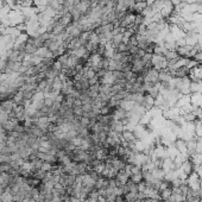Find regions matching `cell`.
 <instances>
[{"label":"cell","mask_w":202,"mask_h":202,"mask_svg":"<svg viewBox=\"0 0 202 202\" xmlns=\"http://www.w3.org/2000/svg\"><path fill=\"white\" fill-rule=\"evenodd\" d=\"M96 76V70H95L94 68H87V71H86V74H85V77H87L88 80H92L93 77Z\"/></svg>","instance_id":"52a82bcc"},{"label":"cell","mask_w":202,"mask_h":202,"mask_svg":"<svg viewBox=\"0 0 202 202\" xmlns=\"http://www.w3.org/2000/svg\"><path fill=\"white\" fill-rule=\"evenodd\" d=\"M128 45L126 44V43H121V44H119L118 47L115 48V53H126V51H128Z\"/></svg>","instance_id":"ba28073f"},{"label":"cell","mask_w":202,"mask_h":202,"mask_svg":"<svg viewBox=\"0 0 202 202\" xmlns=\"http://www.w3.org/2000/svg\"><path fill=\"white\" fill-rule=\"evenodd\" d=\"M163 56L165 57V60H167V61L175 60V58H178V57H180L175 50H167V51L164 53V55H163Z\"/></svg>","instance_id":"5b68a950"},{"label":"cell","mask_w":202,"mask_h":202,"mask_svg":"<svg viewBox=\"0 0 202 202\" xmlns=\"http://www.w3.org/2000/svg\"><path fill=\"white\" fill-rule=\"evenodd\" d=\"M10 119H11V118H10V114H8V113H6V112H0V124H1V125L6 124Z\"/></svg>","instance_id":"9c48e42d"},{"label":"cell","mask_w":202,"mask_h":202,"mask_svg":"<svg viewBox=\"0 0 202 202\" xmlns=\"http://www.w3.org/2000/svg\"><path fill=\"white\" fill-rule=\"evenodd\" d=\"M172 77H186L189 75V68L187 66H183L175 69L174 71H170Z\"/></svg>","instance_id":"7a4b0ae2"},{"label":"cell","mask_w":202,"mask_h":202,"mask_svg":"<svg viewBox=\"0 0 202 202\" xmlns=\"http://www.w3.org/2000/svg\"><path fill=\"white\" fill-rule=\"evenodd\" d=\"M0 26H1V19H0Z\"/></svg>","instance_id":"8fae6325"},{"label":"cell","mask_w":202,"mask_h":202,"mask_svg":"<svg viewBox=\"0 0 202 202\" xmlns=\"http://www.w3.org/2000/svg\"><path fill=\"white\" fill-rule=\"evenodd\" d=\"M183 2H186V4H188V5H193V4H196L197 2V0H182Z\"/></svg>","instance_id":"30bf717a"},{"label":"cell","mask_w":202,"mask_h":202,"mask_svg":"<svg viewBox=\"0 0 202 202\" xmlns=\"http://www.w3.org/2000/svg\"><path fill=\"white\" fill-rule=\"evenodd\" d=\"M130 180L132 182H135V184H138V183H140L144 178H143V172H140V174H133V175L130 176Z\"/></svg>","instance_id":"8992f818"},{"label":"cell","mask_w":202,"mask_h":202,"mask_svg":"<svg viewBox=\"0 0 202 202\" xmlns=\"http://www.w3.org/2000/svg\"><path fill=\"white\" fill-rule=\"evenodd\" d=\"M190 103V94L189 95H181V98L177 100V103H176V107L181 108L183 106H187Z\"/></svg>","instance_id":"3957f363"},{"label":"cell","mask_w":202,"mask_h":202,"mask_svg":"<svg viewBox=\"0 0 202 202\" xmlns=\"http://www.w3.org/2000/svg\"><path fill=\"white\" fill-rule=\"evenodd\" d=\"M146 6H148V2L144 0V1H139V2H135V6H133V10L135 11V13L139 14L141 13L145 8H146Z\"/></svg>","instance_id":"277c9868"},{"label":"cell","mask_w":202,"mask_h":202,"mask_svg":"<svg viewBox=\"0 0 202 202\" xmlns=\"http://www.w3.org/2000/svg\"><path fill=\"white\" fill-rule=\"evenodd\" d=\"M174 146L177 149V151L180 154H187L188 152V146H187V140H184L183 138H177L174 141Z\"/></svg>","instance_id":"6da1fadb"}]
</instances>
